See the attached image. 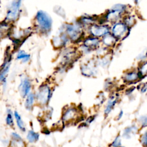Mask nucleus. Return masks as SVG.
Wrapping results in <instances>:
<instances>
[{"instance_id":"obj_1","label":"nucleus","mask_w":147,"mask_h":147,"mask_svg":"<svg viewBox=\"0 0 147 147\" xmlns=\"http://www.w3.org/2000/svg\"><path fill=\"white\" fill-rule=\"evenodd\" d=\"M59 33H65L73 44H81L86 36V32L76 20L72 22H65L59 28Z\"/></svg>"},{"instance_id":"obj_2","label":"nucleus","mask_w":147,"mask_h":147,"mask_svg":"<svg viewBox=\"0 0 147 147\" xmlns=\"http://www.w3.org/2000/svg\"><path fill=\"white\" fill-rule=\"evenodd\" d=\"M53 20L51 16L45 11L39 10L36 13L33 29L34 32L41 36H49L52 30Z\"/></svg>"},{"instance_id":"obj_3","label":"nucleus","mask_w":147,"mask_h":147,"mask_svg":"<svg viewBox=\"0 0 147 147\" xmlns=\"http://www.w3.org/2000/svg\"><path fill=\"white\" fill-rule=\"evenodd\" d=\"M128 6L125 4L117 3L108 9L101 18L99 17L98 24H105L106 22L113 24L121 21L122 17L127 13Z\"/></svg>"},{"instance_id":"obj_4","label":"nucleus","mask_w":147,"mask_h":147,"mask_svg":"<svg viewBox=\"0 0 147 147\" xmlns=\"http://www.w3.org/2000/svg\"><path fill=\"white\" fill-rule=\"evenodd\" d=\"M60 68L64 71L67 68L72 65L80 57L81 52L75 47H66L61 49Z\"/></svg>"},{"instance_id":"obj_5","label":"nucleus","mask_w":147,"mask_h":147,"mask_svg":"<svg viewBox=\"0 0 147 147\" xmlns=\"http://www.w3.org/2000/svg\"><path fill=\"white\" fill-rule=\"evenodd\" d=\"M34 94L36 103L41 107H45L48 105L53 96V90L48 83H43L40 85Z\"/></svg>"},{"instance_id":"obj_6","label":"nucleus","mask_w":147,"mask_h":147,"mask_svg":"<svg viewBox=\"0 0 147 147\" xmlns=\"http://www.w3.org/2000/svg\"><path fill=\"white\" fill-rule=\"evenodd\" d=\"M22 0H12L7 7L5 20L13 24L16 22L21 16V8Z\"/></svg>"},{"instance_id":"obj_7","label":"nucleus","mask_w":147,"mask_h":147,"mask_svg":"<svg viewBox=\"0 0 147 147\" xmlns=\"http://www.w3.org/2000/svg\"><path fill=\"white\" fill-rule=\"evenodd\" d=\"M101 39L92 36L87 35L80 45V51L82 53L88 54L100 47Z\"/></svg>"},{"instance_id":"obj_8","label":"nucleus","mask_w":147,"mask_h":147,"mask_svg":"<svg viewBox=\"0 0 147 147\" xmlns=\"http://www.w3.org/2000/svg\"><path fill=\"white\" fill-rule=\"evenodd\" d=\"M130 29L121 20L112 24L110 33L118 40H122L129 35Z\"/></svg>"},{"instance_id":"obj_9","label":"nucleus","mask_w":147,"mask_h":147,"mask_svg":"<svg viewBox=\"0 0 147 147\" xmlns=\"http://www.w3.org/2000/svg\"><path fill=\"white\" fill-rule=\"evenodd\" d=\"M111 26L107 24L95 23L89 26L86 30L87 35L92 36L99 38L110 33Z\"/></svg>"},{"instance_id":"obj_10","label":"nucleus","mask_w":147,"mask_h":147,"mask_svg":"<svg viewBox=\"0 0 147 147\" xmlns=\"http://www.w3.org/2000/svg\"><path fill=\"white\" fill-rule=\"evenodd\" d=\"M12 60V53L10 51L7 50L3 61L0 66V79L2 82V86L5 88L7 84V76L9 72Z\"/></svg>"},{"instance_id":"obj_11","label":"nucleus","mask_w":147,"mask_h":147,"mask_svg":"<svg viewBox=\"0 0 147 147\" xmlns=\"http://www.w3.org/2000/svg\"><path fill=\"white\" fill-rule=\"evenodd\" d=\"M80 111L78 107L68 106L64 109L61 114V121L63 123H70L80 119Z\"/></svg>"},{"instance_id":"obj_12","label":"nucleus","mask_w":147,"mask_h":147,"mask_svg":"<svg viewBox=\"0 0 147 147\" xmlns=\"http://www.w3.org/2000/svg\"><path fill=\"white\" fill-rule=\"evenodd\" d=\"M51 42L53 47L57 50H61L67 47L70 42L69 39L65 33H59L57 35L52 38Z\"/></svg>"},{"instance_id":"obj_13","label":"nucleus","mask_w":147,"mask_h":147,"mask_svg":"<svg viewBox=\"0 0 147 147\" xmlns=\"http://www.w3.org/2000/svg\"><path fill=\"white\" fill-rule=\"evenodd\" d=\"M122 79L124 83L129 85L134 84L142 80L137 69H131L125 71Z\"/></svg>"},{"instance_id":"obj_14","label":"nucleus","mask_w":147,"mask_h":147,"mask_svg":"<svg viewBox=\"0 0 147 147\" xmlns=\"http://www.w3.org/2000/svg\"><path fill=\"white\" fill-rule=\"evenodd\" d=\"M32 88V83L30 78L27 76L22 77L18 87L20 96L25 98L31 92Z\"/></svg>"},{"instance_id":"obj_15","label":"nucleus","mask_w":147,"mask_h":147,"mask_svg":"<svg viewBox=\"0 0 147 147\" xmlns=\"http://www.w3.org/2000/svg\"><path fill=\"white\" fill-rule=\"evenodd\" d=\"M80 69L82 75L86 77H93L97 74L96 65L94 61H88L87 63L82 64Z\"/></svg>"},{"instance_id":"obj_16","label":"nucleus","mask_w":147,"mask_h":147,"mask_svg":"<svg viewBox=\"0 0 147 147\" xmlns=\"http://www.w3.org/2000/svg\"><path fill=\"white\" fill-rule=\"evenodd\" d=\"M98 19L99 17L98 16L84 14L76 20L86 30L92 24L98 23Z\"/></svg>"},{"instance_id":"obj_17","label":"nucleus","mask_w":147,"mask_h":147,"mask_svg":"<svg viewBox=\"0 0 147 147\" xmlns=\"http://www.w3.org/2000/svg\"><path fill=\"white\" fill-rule=\"evenodd\" d=\"M12 25L13 24L9 23L5 20L0 22V40L10 36L12 30Z\"/></svg>"},{"instance_id":"obj_18","label":"nucleus","mask_w":147,"mask_h":147,"mask_svg":"<svg viewBox=\"0 0 147 147\" xmlns=\"http://www.w3.org/2000/svg\"><path fill=\"white\" fill-rule=\"evenodd\" d=\"M138 127L136 124L127 126L123 129L121 136L125 139H129L131 137L132 135H134L138 133Z\"/></svg>"},{"instance_id":"obj_19","label":"nucleus","mask_w":147,"mask_h":147,"mask_svg":"<svg viewBox=\"0 0 147 147\" xmlns=\"http://www.w3.org/2000/svg\"><path fill=\"white\" fill-rule=\"evenodd\" d=\"M36 103V99L35 94L33 92H30L25 98L24 101V107L28 111H32L33 109L35 103Z\"/></svg>"},{"instance_id":"obj_20","label":"nucleus","mask_w":147,"mask_h":147,"mask_svg":"<svg viewBox=\"0 0 147 147\" xmlns=\"http://www.w3.org/2000/svg\"><path fill=\"white\" fill-rule=\"evenodd\" d=\"M101 39V43L105 47L108 48L114 47L116 42L118 41L114 36L113 35L110 33L105 36H103Z\"/></svg>"},{"instance_id":"obj_21","label":"nucleus","mask_w":147,"mask_h":147,"mask_svg":"<svg viewBox=\"0 0 147 147\" xmlns=\"http://www.w3.org/2000/svg\"><path fill=\"white\" fill-rule=\"evenodd\" d=\"M118 102V98L115 96H111L109 99L104 109V114L105 116H107L111 112Z\"/></svg>"},{"instance_id":"obj_22","label":"nucleus","mask_w":147,"mask_h":147,"mask_svg":"<svg viewBox=\"0 0 147 147\" xmlns=\"http://www.w3.org/2000/svg\"><path fill=\"white\" fill-rule=\"evenodd\" d=\"M14 119L16 122V125L17 127L19 129V130L22 132L25 133L26 131V127L25 123L21 117V115L16 110H15L14 112Z\"/></svg>"},{"instance_id":"obj_23","label":"nucleus","mask_w":147,"mask_h":147,"mask_svg":"<svg viewBox=\"0 0 147 147\" xmlns=\"http://www.w3.org/2000/svg\"><path fill=\"white\" fill-rule=\"evenodd\" d=\"M16 59L21 61L22 63H26L30 60V55L24 50L19 49L16 54Z\"/></svg>"},{"instance_id":"obj_24","label":"nucleus","mask_w":147,"mask_h":147,"mask_svg":"<svg viewBox=\"0 0 147 147\" xmlns=\"http://www.w3.org/2000/svg\"><path fill=\"white\" fill-rule=\"evenodd\" d=\"M26 138L29 143H35L39 140L40 134L33 130H29L27 132Z\"/></svg>"},{"instance_id":"obj_25","label":"nucleus","mask_w":147,"mask_h":147,"mask_svg":"<svg viewBox=\"0 0 147 147\" xmlns=\"http://www.w3.org/2000/svg\"><path fill=\"white\" fill-rule=\"evenodd\" d=\"M121 21L130 29H131L136 24V18L133 15L125 14L122 18Z\"/></svg>"},{"instance_id":"obj_26","label":"nucleus","mask_w":147,"mask_h":147,"mask_svg":"<svg viewBox=\"0 0 147 147\" xmlns=\"http://www.w3.org/2000/svg\"><path fill=\"white\" fill-rule=\"evenodd\" d=\"M14 113L10 109L7 108L6 110V115L5 117L6 124L10 127H14Z\"/></svg>"},{"instance_id":"obj_27","label":"nucleus","mask_w":147,"mask_h":147,"mask_svg":"<svg viewBox=\"0 0 147 147\" xmlns=\"http://www.w3.org/2000/svg\"><path fill=\"white\" fill-rule=\"evenodd\" d=\"M142 79L147 76V60L141 61L137 68Z\"/></svg>"},{"instance_id":"obj_28","label":"nucleus","mask_w":147,"mask_h":147,"mask_svg":"<svg viewBox=\"0 0 147 147\" xmlns=\"http://www.w3.org/2000/svg\"><path fill=\"white\" fill-rule=\"evenodd\" d=\"M53 11L57 16H58L59 17L62 18L63 19H65V18L67 17L65 10L60 5H57L54 6V7L53 8Z\"/></svg>"},{"instance_id":"obj_29","label":"nucleus","mask_w":147,"mask_h":147,"mask_svg":"<svg viewBox=\"0 0 147 147\" xmlns=\"http://www.w3.org/2000/svg\"><path fill=\"white\" fill-rule=\"evenodd\" d=\"M11 138L12 141L15 144H18L20 145L24 144V141L22 137L17 132H12L11 134Z\"/></svg>"},{"instance_id":"obj_30","label":"nucleus","mask_w":147,"mask_h":147,"mask_svg":"<svg viewBox=\"0 0 147 147\" xmlns=\"http://www.w3.org/2000/svg\"><path fill=\"white\" fill-rule=\"evenodd\" d=\"M122 136L120 134H117L112 142L110 144V147H119L122 145Z\"/></svg>"},{"instance_id":"obj_31","label":"nucleus","mask_w":147,"mask_h":147,"mask_svg":"<svg viewBox=\"0 0 147 147\" xmlns=\"http://www.w3.org/2000/svg\"><path fill=\"white\" fill-rule=\"evenodd\" d=\"M137 122L141 128L147 127V114L140 116L137 118Z\"/></svg>"},{"instance_id":"obj_32","label":"nucleus","mask_w":147,"mask_h":147,"mask_svg":"<svg viewBox=\"0 0 147 147\" xmlns=\"http://www.w3.org/2000/svg\"><path fill=\"white\" fill-rule=\"evenodd\" d=\"M139 141L140 144L144 147L147 146V130L144 131L140 136Z\"/></svg>"},{"instance_id":"obj_33","label":"nucleus","mask_w":147,"mask_h":147,"mask_svg":"<svg viewBox=\"0 0 147 147\" xmlns=\"http://www.w3.org/2000/svg\"><path fill=\"white\" fill-rule=\"evenodd\" d=\"M107 55H108L107 54V55L103 56L102 58H100V60L99 61L100 65H102V67H107L110 62V56L107 57Z\"/></svg>"},{"instance_id":"obj_34","label":"nucleus","mask_w":147,"mask_h":147,"mask_svg":"<svg viewBox=\"0 0 147 147\" xmlns=\"http://www.w3.org/2000/svg\"><path fill=\"white\" fill-rule=\"evenodd\" d=\"M137 89L140 90L141 93H145L147 91V82L139 84L137 86Z\"/></svg>"},{"instance_id":"obj_35","label":"nucleus","mask_w":147,"mask_h":147,"mask_svg":"<svg viewBox=\"0 0 147 147\" xmlns=\"http://www.w3.org/2000/svg\"><path fill=\"white\" fill-rule=\"evenodd\" d=\"M137 59L140 61V62L147 60V52L143 51L141 52L137 57Z\"/></svg>"},{"instance_id":"obj_36","label":"nucleus","mask_w":147,"mask_h":147,"mask_svg":"<svg viewBox=\"0 0 147 147\" xmlns=\"http://www.w3.org/2000/svg\"><path fill=\"white\" fill-rule=\"evenodd\" d=\"M135 90H136V87L133 86H131V87H130L126 88V89L125 90V94H126V95L129 96V95L132 94L133 92H134Z\"/></svg>"},{"instance_id":"obj_37","label":"nucleus","mask_w":147,"mask_h":147,"mask_svg":"<svg viewBox=\"0 0 147 147\" xmlns=\"http://www.w3.org/2000/svg\"><path fill=\"white\" fill-rule=\"evenodd\" d=\"M123 111L122 110H121L119 111V113H118V115H117V121H119V120H120L121 118H122V117H123Z\"/></svg>"},{"instance_id":"obj_38","label":"nucleus","mask_w":147,"mask_h":147,"mask_svg":"<svg viewBox=\"0 0 147 147\" xmlns=\"http://www.w3.org/2000/svg\"><path fill=\"white\" fill-rule=\"evenodd\" d=\"M134 1V2L136 4V5H138L139 3V2L141 1V0H133Z\"/></svg>"},{"instance_id":"obj_39","label":"nucleus","mask_w":147,"mask_h":147,"mask_svg":"<svg viewBox=\"0 0 147 147\" xmlns=\"http://www.w3.org/2000/svg\"><path fill=\"white\" fill-rule=\"evenodd\" d=\"M2 80H1V79H0V86L1 85H2Z\"/></svg>"},{"instance_id":"obj_40","label":"nucleus","mask_w":147,"mask_h":147,"mask_svg":"<svg viewBox=\"0 0 147 147\" xmlns=\"http://www.w3.org/2000/svg\"><path fill=\"white\" fill-rule=\"evenodd\" d=\"M119 147H125V146H122V145H121V146H119Z\"/></svg>"},{"instance_id":"obj_41","label":"nucleus","mask_w":147,"mask_h":147,"mask_svg":"<svg viewBox=\"0 0 147 147\" xmlns=\"http://www.w3.org/2000/svg\"><path fill=\"white\" fill-rule=\"evenodd\" d=\"M109 147H110V146H109Z\"/></svg>"},{"instance_id":"obj_42","label":"nucleus","mask_w":147,"mask_h":147,"mask_svg":"<svg viewBox=\"0 0 147 147\" xmlns=\"http://www.w3.org/2000/svg\"><path fill=\"white\" fill-rule=\"evenodd\" d=\"M146 147H147V146H146Z\"/></svg>"}]
</instances>
